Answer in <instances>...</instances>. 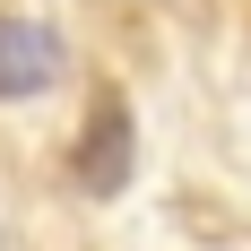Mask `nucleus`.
Here are the masks:
<instances>
[{
    "mask_svg": "<svg viewBox=\"0 0 251 251\" xmlns=\"http://www.w3.org/2000/svg\"><path fill=\"white\" fill-rule=\"evenodd\" d=\"M70 174H78V191H87V200H122L130 174H139V130H130V104L113 96V87L87 104V130H78Z\"/></svg>",
    "mask_w": 251,
    "mask_h": 251,
    "instance_id": "f257e3e1",
    "label": "nucleus"
},
{
    "mask_svg": "<svg viewBox=\"0 0 251 251\" xmlns=\"http://www.w3.org/2000/svg\"><path fill=\"white\" fill-rule=\"evenodd\" d=\"M61 70H70V52H61V35H52V26H35V18H0V104L61 87Z\"/></svg>",
    "mask_w": 251,
    "mask_h": 251,
    "instance_id": "f03ea898",
    "label": "nucleus"
}]
</instances>
